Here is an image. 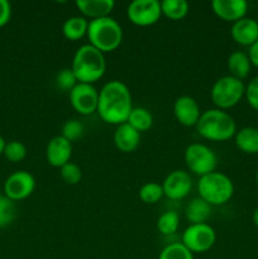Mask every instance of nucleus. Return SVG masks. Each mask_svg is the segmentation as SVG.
<instances>
[{
    "instance_id": "1",
    "label": "nucleus",
    "mask_w": 258,
    "mask_h": 259,
    "mask_svg": "<svg viewBox=\"0 0 258 259\" xmlns=\"http://www.w3.org/2000/svg\"><path fill=\"white\" fill-rule=\"evenodd\" d=\"M132 109L133 103L131 90L123 81H109L99 91L96 113L105 123L116 126L126 123Z\"/></svg>"
},
{
    "instance_id": "2",
    "label": "nucleus",
    "mask_w": 258,
    "mask_h": 259,
    "mask_svg": "<svg viewBox=\"0 0 258 259\" xmlns=\"http://www.w3.org/2000/svg\"><path fill=\"white\" fill-rule=\"evenodd\" d=\"M196 132L201 138L211 142H225L237 133L234 118L220 109H209L201 113L196 124Z\"/></svg>"
},
{
    "instance_id": "3",
    "label": "nucleus",
    "mask_w": 258,
    "mask_h": 259,
    "mask_svg": "<svg viewBox=\"0 0 258 259\" xmlns=\"http://www.w3.org/2000/svg\"><path fill=\"white\" fill-rule=\"evenodd\" d=\"M71 70L78 82L93 85L105 73V56L91 45L81 46L73 55Z\"/></svg>"
},
{
    "instance_id": "4",
    "label": "nucleus",
    "mask_w": 258,
    "mask_h": 259,
    "mask_svg": "<svg viewBox=\"0 0 258 259\" xmlns=\"http://www.w3.org/2000/svg\"><path fill=\"white\" fill-rule=\"evenodd\" d=\"M89 45L103 53L113 52L123 40L121 25L114 18L106 17L101 19L89 20L88 28Z\"/></svg>"
},
{
    "instance_id": "5",
    "label": "nucleus",
    "mask_w": 258,
    "mask_h": 259,
    "mask_svg": "<svg viewBox=\"0 0 258 259\" xmlns=\"http://www.w3.org/2000/svg\"><path fill=\"white\" fill-rule=\"evenodd\" d=\"M199 197L210 206H222L234 195V184L232 179L223 172L214 171L200 177L197 181Z\"/></svg>"
},
{
    "instance_id": "6",
    "label": "nucleus",
    "mask_w": 258,
    "mask_h": 259,
    "mask_svg": "<svg viewBox=\"0 0 258 259\" xmlns=\"http://www.w3.org/2000/svg\"><path fill=\"white\" fill-rule=\"evenodd\" d=\"M245 95V85L242 80L233 76H223L218 78L211 86L210 98L217 109L228 110L240 103Z\"/></svg>"
},
{
    "instance_id": "7",
    "label": "nucleus",
    "mask_w": 258,
    "mask_h": 259,
    "mask_svg": "<svg viewBox=\"0 0 258 259\" xmlns=\"http://www.w3.org/2000/svg\"><path fill=\"white\" fill-rule=\"evenodd\" d=\"M185 163L192 174L199 177L217 171L218 157L210 147L202 143H192L185 149Z\"/></svg>"
},
{
    "instance_id": "8",
    "label": "nucleus",
    "mask_w": 258,
    "mask_h": 259,
    "mask_svg": "<svg viewBox=\"0 0 258 259\" xmlns=\"http://www.w3.org/2000/svg\"><path fill=\"white\" fill-rule=\"evenodd\" d=\"M217 242V233L207 223L190 224L182 233L181 243L194 254H201L214 247Z\"/></svg>"
},
{
    "instance_id": "9",
    "label": "nucleus",
    "mask_w": 258,
    "mask_h": 259,
    "mask_svg": "<svg viewBox=\"0 0 258 259\" xmlns=\"http://www.w3.org/2000/svg\"><path fill=\"white\" fill-rule=\"evenodd\" d=\"M126 17L138 27H149L161 19L162 9L158 0H134L126 8Z\"/></svg>"
},
{
    "instance_id": "10",
    "label": "nucleus",
    "mask_w": 258,
    "mask_h": 259,
    "mask_svg": "<svg viewBox=\"0 0 258 259\" xmlns=\"http://www.w3.org/2000/svg\"><path fill=\"white\" fill-rule=\"evenodd\" d=\"M68 95L71 106L80 115L88 116L98 110L99 91L94 85L78 82Z\"/></svg>"
},
{
    "instance_id": "11",
    "label": "nucleus",
    "mask_w": 258,
    "mask_h": 259,
    "mask_svg": "<svg viewBox=\"0 0 258 259\" xmlns=\"http://www.w3.org/2000/svg\"><path fill=\"white\" fill-rule=\"evenodd\" d=\"M35 189V180L28 171H15L5 180V197L14 202L22 201L33 194Z\"/></svg>"
},
{
    "instance_id": "12",
    "label": "nucleus",
    "mask_w": 258,
    "mask_h": 259,
    "mask_svg": "<svg viewBox=\"0 0 258 259\" xmlns=\"http://www.w3.org/2000/svg\"><path fill=\"white\" fill-rule=\"evenodd\" d=\"M163 194L169 200H182L191 192L192 179L189 172L175 169L162 182Z\"/></svg>"
},
{
    "instance_id": "13",
    "label": "nucleus",
    "mask_w": 258,
    "mask_h": 259,
    "mask_svg": "<svg viewBox=\"0 0 258 259\" xmlns=\"http://www.w3.org/2000/svg\"><path fill=\"white\" fill-rule=\"evenodd\" d=\"M174 114L176 120L184 126H196L201 110L194 98L189 95H182L176 99L174 104Z\"/></svg>"
},
{
    "instance_id": "14",
    "label": "nucleus",
    "mask_w": 258,
    "mask_h": 259,
    "mask_svg": "<svg viewBox=\"0 0 258 259\" xmlns=\"http://www.w3.org/2000/svg\"><path fill=\"white\" fill-rule=\"evenodd\" d=\"M72 157V143L62 136H56L48 142L46 148V158L50 166L61 168L71 162Z\"/></svg>"
},
{
    "instance_id": "15",
    "label": "nucleus",
    "mask_w": 258,
    "mask_h": 259,
    "mask_svg": "<svg viewBox=\"0 0 258 259\" xmlns=\"http://www.w3.org/2000/svg\"><path fill=\"white\" fill-rule=\"evenodd\" d=\"M211 9L214 14L224 22L235 23L245 17L248 3L245 0H214Z\"/></svg>"
},
{
    "instance_id": "16",
    "label": "nucleus",
    "mask_w": 258,
    "mask_h": 259,
    "mask_svg": "<svg viewBox=\"0 0 258 259\" xmlns=\"http://www.w3.org/2000/svg\"><path fill=\"white\" fill-rule=\"evenodd\" d=\"M230 35L238 45L250 47L258 40V20L247 17L242 18L232 24Z\"/></svg>"
},
{
    "instance_id": "17",
    "label": "nucleus",
    "mask_w": 258,
    "mask_h": 259,
    "mask_svg": "<svg viewBox=\"0 0 258 259\" xmlns=\"http://www.w3.org/2000/svg\"><path fill=\"white\" fill-rule=\"evenodd\" d=\"M113 142L115 148L123 153H132L141 143V133L132 128L128 123L120 124L114 132Z\"/></svg>"
},
{
    "instance_id": "18",
    "label": "nucleus",
    "mask_w": 258,
    "mask_h": 259,
    "mask_svg": "<svg viewBox=\"0 0 258 259\" xmlns=\"http://www.w3.org/2000/svg\"><path fill=\"white\" fill-rule=\"evenodd\" d=\"M76 7L86 19L95 20L110 17L115 3L114 0H77Z\"/></svg>"
},
{
    "instance_id": "19",
    "label": "nucleus",
    "mask_w": 258,
    "mask_h": 259,
    "mask_svg": "<svg viewBox=\"0 0 258 259\" xmlns=\"http://www.w3.org/2000/svg\"><path fill=\"white\" fill-rule=\"evenodd\" d=\"M235 146L247 154H258V128L244 126L234 136Z\"/></svg>"
},
{
    "instance_id": "20",
    "label": "nucleus",
    "mask_w": 258,
    "mask_h": 259,
    "mask_svg": "<svg viewBox=\"0 0 258 259\" xmlns=\"http://www.w3.org/2000/svg\"><path fill=\"white\" fill-rule=\"evenodd\" d=\"M227 65L230 76L242 81L245 77H248L250 72V67H252V63H250L248 55L245 52H242V51H235V52L230 53L229 57H228Z\"/></svg>"
},
{
    "instance_id": "21",
    "label": "nucleus",
    "mask_w": 258,
    "mask_h": 259,
    "mask_svg": "<svg viewBox=\"0 0 258 259\" xmlns=\"http://www.w3.org/2000/svg\"><path fill=\"white\" fill-rule=\"evenodd\" d=\"M211 207L201 197L192 199L185 209V217L190 224H204L211 215Z\"/></svg>"
},
{
    "instance_id": "22",
    "label": "nucleus",
    "mask_w": 258,
    "mask_h": 259,
    "mask_svg": "<svg viewBox=\"0 0 258 259\" xmlns=\"http://www.w3.org/2000/svg\"><path fill=\"white\" fill-rule=\"evenodd\" d=\"M89 20L85 17H71L62 25L63 37L68 40H78L88 34Z\"/></svg>"
},
{
    "instance_id": "23",
    "label": "nucleus",
    "mask_w": 258,
    "mask_h": 259,
    "mask_svg": "<svg viewBox=\"0 0 258 259\" xmlns=\"http://www.w3.org/2000/svg\"><path fill=\"white\" fill-rule=\"evenodd\" d=\"M126 123L132 128L136 129L137 132L143 133V132L149 131L152 128V125H153V116H152L151 111L148 109L142 108V106H137V108L133 106Z\"/></svg>"
},
{
    "instance_id": "24",
    "label": "nucleus",
    "mask_w": 258,
    "mask_h": 259,
    "mask_svg": "<svg viewBox=\"0 0 258 259\" xmlns=\"http://www.w3.org/2000/svg\"><path fill=\"white\" fill-rule=\"evenodd\" d=\"M162 15L169 20H181L189 14L190 5L186 0H163L161 2Z\"/></svg>"
},
{
    "instance_id": "25",
    "label": "nucleus",
    "mask_w": 258,
    "mask_h": 259,
    "mask_svg": "<svg viewBox=\"0 0 258 259\" xmlns=\"http://www.w3.org/2000/svg\"><path fill=\"white\" fill-rule=\"evenodd\" d=\"M180 215L176 211H164L157 220V229L163 235H172L179 230Z\"/></svg>"
},
{
    "instance_id": "26",
    "label": "nucleus",
    "mask_w": 258,
    "mask_h": 259,
    "mask_svg": "<svg viewBox=\"0 0 258 259\" xmlns=\"http://www.w3.org/2000/svg\"><path fill=\"white\" fill-rule=\"evenodd\" d=\"M139 199L144 202V204H157L162 197L164 196L163 189L162 185L157 184V182H147L143 186L139 189Z\"/></svg>"
},
{
    "instance_id": "27",
    "label": "nucleus",
    "mask_w": 258,
    "mask_h": 259,
    "mask_svg": "<svg viewBox=\"0 0 258 259\" xmlns=\"http://www.w3.org/2000/svg\"><path fill=\"white\" fill-rule=\"evenodd\" d=\"M18 215V207L13 200L3 197L0 200V229L9 227Z\"/></svg>"
},
{
    "instance_id": "28",
    "label": "nucleus",
    "mask_w": 258,
    "mask_h": 259,
    "mask_svg": "<svg viewBox=\"0 0 258 259\" xmlns=\"http://www.w3.org/2000/svg\"><path fill=\"white\" fill-rule=\"evenodd\" d=\"M158 259H194V254L182 243H171L159 253Z\"/></svg>"
},
{
    "instance_id": "29",
    "label": "nucleus",
    "mask_w": 258,
    "mask_h": 259,
    "mask_svg": "<svg viewBox=\"0 0 258 259\" xmlns=\"http://www.w3.org/2000/svg\"><path fill=\"white\" fill-rule=\"evenodd\" d=\"M56 86L60 91L62 93H68L70 94L72 91V89L75 88L78 83L77 78H76L73 71L70 68H62L60 72L56 75Z\"/></svg>"
},
{
    "instance_id": "30",
    "label": "nucleus",
    "mask_w": 258,
    "mask_h": 259,
    "mask_svg": "<svg viewBox=\"0 0 258 259\" xmlns=\"http://www.w3.org/2000/svg\"><path fill=\"white\" fill-rule=\"evenodd\" d=\"M3 154L8 161L17 163V162L23 161L27 157V147L19 141H10L5 144Z\"/></svg>"
},
{
    "instance_id": "31",
    "label": "nucleus",
    "mask_w": 258,
    "mask_h": 259,
    "mask_svg": "<svg viewBox=\"0 0 258 259\" xmlns=\"http://www.w3.org/2000/svg\"><path fill=\"white\" fill-rule=\"evenodd\" d=\"M83 132H85V128H83L82 123L80 120H77V119H70V120L65 121V124H63L61 136L72 143V142H76L82 138Z\"/></svg>"
},
{
    "instance_id": "32",
    "label": "nucleus",
    "mask_w": 258,
    "mask_h": 259,
    "mask_svg": "<svg viewBox=\"0 0 258 259\" xmlns=\"http://www.w3.org/2000/svg\"><path fill=\"white\" fill-rule=\"evenodd\" d=\"M60 175L65 184L72 185V186L77 185L82 179V171H81L80 166L73 163V162H68L65 166L61 167Z\"/></svg>"
},
{
    "instance_id": "33",
    "label": "nucleus",
    "mask_w": 258,
    "mask_h": 259,
    "mask_svg": "<svg viewBox=\"0 0 258 259\" xmlns=\"http://www.w3.org/2000/svg\"><path fill=\"white\" fill-rule=\"evenodd\" d=\"M245 99L250 108L258 111V76L253 77L245 86Z\"/></svg>"
},
{
    "instance_id": "34",
    "label": "nucleus",
    "mask_w": 258,
    "mask_h": 259,
    "mask_svg": "<svg viewBox=\"0 0 258 259\" xmlns=\"http://www.w3.org/2000/svg\"><path fill=\"white\" fill-rule=\"evenodd\" d=\"M12 17V7L8 0H0V28L8 24Z\"/></svg>"
},
{
    "instance_id": "35",
    "label": "nucleus",
    "mask_w": 258,
    "mask_h": 259,
    "mask_svg": "<svg viewBox=\"0 0 258 259\" xmlns=\"http://www.w3.org/2000/svg\"><path fill=\"white\" fill-rule=\"evenodd\" d=\"M247 55L248 57H249V61L250 63H252V66H254V67L258 68V40L250 46Z\"/></svg>"
},
{
    "instance_id": "36",
    "label": "nucleus",
    "mask_w": 258,
    "mask_h": 259,
    "mask_svg": "<svg viewBox=\"0 0 258 259\" xmlns=\"http://www.w3.org/2000/svg\"><path fill=\"white\" fill-rule=\"evenodd\" d=\"M5 144H7V142H5V141H4V138H3V137L0 136V156H2V154L4 153Z\"/></svg>"
},
{
    "instance_id": "37",
    "label": "nucleus",
    "mask_w": 258,
    "mask_h": 259,
    "mask_svg": "<svg viewBox=\"0 0 258 259\" xmlns=\"http://www.w3.org/2000/svg\"><path fill=\"white\" fill-rule=\"evenodd\" d=\"M252 219H253V223H254L255 227L258 228V207L254 210V212H253V218H252Z\"/></svg>"
},
{
    "instance_id": "38",
    "label": "nucleus",
    "mask_w": 258,
    "mask_h": 259,
    "mask_svg": "<svg viewBox=\"0 0 258 259\" xmlns=\"http://www.w3.org/2000/svg\"><path fill=\"white\" fill-rule=\"evenodd\" d=\"M255 182H257V185H258V171H257V174H255Z\"/></svg>"
},
{
    "instance_id": "39",
    "label": "nucleus",
    "mask_w": 258,
    "mask_h": 259,
    "mask_svg": "<svg viewBox=\"0 0 258 259\" xmlns=\"http://www.w3.org/2000/svg\"><path fill=\"white\" fill-rule=\"evenodd\" d=\"M3 197H4V196H3V195H2V192H0V200H2Z\"/></svg>"
}]
</instances>
